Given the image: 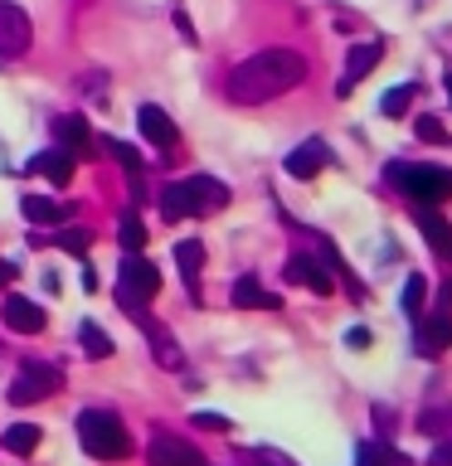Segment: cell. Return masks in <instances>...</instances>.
<instances>
[{
  "label": "cell",
  "mask_w": 452,
  "mask_h": 466,
  "mask_svg": "<svg viewBox=\"0 0 452 466\" xmlns=\"http://www.w3.org/2000/svg\"><path fill=\"white\" fill-rule=\"evenodd\" d=\"M306 78V58L292 49H262L253 58H243L239 68L229 73V102L239 107H258V102H272L292 93Z\"/></svg>",
  "instance_id": "cell-1"
},
{
  "label": "cell",
  "mask_w": 452,
  "mask_h": 466,
  "mask_svg": "<svg viewBox=\"0 0 452 466\" xmlns=\"http://www.w3.org/2000/svg\"><path fill=\"white\" fill-rule=\"evenodd\" d=\"M78 442H83L87 457H98V461H122L131 451V437L122 428V418L108 413V408H83L78 413Z\"/></svg>",
  "instance_id": "cell-2"
},
{
  "label": "cell",
  "mask_w": 452,
  "mask_h": 466,
  "mask_svg": "<svg viewBox=\"0 0 452 466\" xmlns=\"http://www.w3.org/2000/svg\"><path fill=\"white\" fill-rule=\"evenodd\" d=\"M389 180L404 199H414V209H437L452 199V170L443 166H389Z\"/></svg>",
  "instance_id": "cell-3"
},
{
  "label": "cell",
  "mask_w": 452,
  "mask_h": 466,
  "mask_svg": "<svg viewBox=\"0 0 452 466\" xmlns=\"http://www.w3.org/2000/svg\"><path fill=\"white\" fill-rule=\"evenodd\" d=\"M156 291H160V272H156V262H146L141 253H127V258H122V268H117V301H122L127 311L141 320L146 301H151Z\"/></svg>",
  "instance_id": "cell-4"
},
{
  "label": "cell",
  "mask_w": 452,
  "mask_h": 466,
  "mask_svg": "<svg viewBox=\"0 0 452 466\" xmlns=\"http://www.w3.org/2000/svg\"><path fill=\"white\" fill-rule=\"evenodd\" d=\"M175 189H180L185 218H190V214H195V218L219 214V209L229 204V185H224V180H214V175H190V180H180Z\"/></svg>",
  "instance_id": "cell-5"
},
{
  "label": "cell",
  "mask_w": 452,
  "mask_h": 466,
  "mask_svg": "<svg viewBox=\"0 0 452 466\" xmlns=\"http://www.w3.org/2000/svg\"><path fill=\"white\" fill-rule=\"evenodd\" d=\"M385 58V44L379 39H360V44H350V54H345V78L335 83V97H350L355 87L375 73V64Z\"/></svg>",
  "instance_id": "cell-6"
},
{
  "label": "cell",
  "mask_w": 452,
  "mask_h": 466,
  "mask_svg": "<svg viewBox=\"0 0 452 466\" xmlns=\"http://www.w3.org/2000/svg\"><path fill=\"white\" fill-rule=\"evenodd\" d=\"M29 39H35L29 15L20 5H10V0H0V58H20L29 49Z\"/></svg>",
  "instance_id": "cell-7"
},
{
  "label": "cell",
  "mask_w": 452,
  "mask_h": 466,
  "mask_svg": "<svg viewBox=\"0 0 452 466\" xmlns=\"http://www.w3.org/2000/svg\"><path fill=\"white\" fill-rule=\"evenodd\" d=\"M137 127H141V137L160 151V160H170V151L180 146V131H175V122L166 112L156 107V102H141V112H137Z\"/></svg>",
  "instance_id": "cell-8"
},
{
  "label": "cell",
  "mask_w": 452,
  "mask_h": 466,
  "mask_svg": "<svg viewBox=\"0 0 452 466\" xmlns=\"http://www.w3.org/2000/svg\"><path fill=\"white\" fill-rule=\"evenodd\" d=\"M282 166H287L292 180H316V175L331 166V146H326V141H302L297 151L282 160Z\"/></svg>",
  "instance_id": "cell-9"
},
{
  "label": "cell",
  "mask_w": 452,
  "mask_h": 466,
  "mask_svg": "<svg viewBox=\"0 0 452 466\" xmlns=\"http://www.w3.org/2000/svg\"><path fill=\"white\" fill-rule=\"evenodd\" d=\"M151 466H210V461L195 451V442L160 432V437H151Z\"/></svg>",
  "instance_id": "cell-10"
},
{
  "label": "cell",
  "mask_w": 452,
  "mask_h": 466,
  "mask_svg": "<svg viewBox=\"0 0 452 466\" xmlns=\"http://www.w3.org/2000/svg\"><path fill=\"white\" fill-rule=\"evenodd\" d=\"M0 320L15 330V335H39L44 330V311L29 297H5V306H0Z\"/></svg>",
  "instance_id": "cell-11"
},
{
  "label": "cell",
  "mask_w": 452,
  "mask_h": 466,
  "mask_svg": "<svg viewBox=\"0 0 452 466\" xmlns=\"http://www.w3.org/2000/svg\"><path fill=\"white\" fill-rule=\"evenodd\" d=\"M414 224H418V233H423V243L433 248L437 258H447L452 262V224L437 209H414Z\"/></svg>",
  "instance_id": "cell-12"
},
{
  "label": "cell",
  "mask_w": 452,
  "mask_h": 466,
  "mask_svg": "<svg viewBox=\"0 0 452 466\" xmlns=\"http://www.w3.org/2000/svg\"><path fill=\"white\" fill-rule=\"evenodd\" d=\"M229 297H233V306H243V311H282V297H277V291H262L253 272H243Z\"/></svg>",
  "instance_id": "cell-13"
},
{
  "label": "cell",
  "mask_w": 452,
  "mask_h": 466,
  "mask_svg": "<svg viewBox=\"0 0 452 466\" xmlns=\"http://www.w3.org/2000/svg\"><path fill=\"white\" fill-rule=\"evenodd\" d=\"M452 350V316L433 311L428 320H418V355H443Z\"/></svg>",
  "instance_id": "cell-14"
},
{
  "label": "cell",
  "mask_w": 452,
  "mask_h": 466,
  "mask_svg": "<svg viewBox=\"0 0 452 466\" xmlns=\"http://www.w3.org/2000/svg\"><path fill=\"white\" fill-rule=\"evenodd\" d=\"M73 166H78V160H73V156L64 151V146H49V151H39L35 160H29V170H39L44 180L58 185V189H64V185L73 180Z\"/></svg>",
  "instance_id": "cell-15"
},
{
  "label": "cell",
  "mask_w": 452,
  "mask_h": 466,
  "mask_svg": "<svg viewBox=\"0 0 452 466\" xmlns=\"http://www.w3.org/2000/svg\"><path fill=\"white\" fill-rule=\"evenodd\" d=\"M54 137H58V146H64L73 160H83L87 151H93V131H87L83 116H58V122H54Z\"/></svg>",
  "instance_id": "cell-16"
},
{
  "label": "cell",
  "mask_w": 452,
  "mask_h": 466,
  "mask_svg": "<svg viewBox=\"0 0 452 466\" xmlns=\"http://www.w3.org/2000/svg\"><path fill=\"white\" fill-rule=\"evenodd\" d=\"M287 277H292V282H302V287H312L316 297H331V287H335L331 277H326V268H321L316 258H306V253H297V258L287 262Z\"/></svg>",
  "instance_id": "cell-17"
},
{
  "label": "cell",
  "mask_w": 452,
  "mask_h": 466,
  "mask_svg": "<svg viewBox=\"0 0 452 466\" xmlns=\"http://www.w3.org/2000/svg\"><path fill=\"white\" fill-rule=\"evenodd\" d=\"M175 262H180V272H185V291L200 301V268H204V243H200V238H180V243H175Z\"/></svg>",
  "instance_id": "cell-18"
},
{
  "label": "cell",
  "mask_w": 452,
  "mask_h": 466,
  "mask_svg": "<svg viewBox=\"0 0 452 466\" xmlns=\"http://www.w3.org/2000/svg\"><path fill=\"white\" fill-rule=\"evenodd\" d=\"M20 209H25L29 224H64V218H68V204H54V199H44V195H25Z\"/></svg>",
  "instance_id": "cell-19"
},
{
  "label": "cell",
  "mask_w": 452,
  "mask_h": 466,
  "mask_svg": "<svg viewBox=\"0 0 452 466\" xmlns=\"http://www.w3.org/2000/svg\"><path fill=\"white\" fill-rule=\"evenodd\" d=\"M20 379H29V384H35V393H39V399H49V393H58V389H64V374H58L54 364H39V360H29L25 370H20Z\"/></svg>",
  "instance_id": "cell-20"
},
{
  "label": "cell",
  "mask_w": 452,
  "mask_h": 466,
  "mask_svg": "<svg viewBox=\"0 0 452 466\" xmlns=\"http://www.w3.org/2000/svg\"><path fill=\"white\" fill-rule=\"evenodd\" d=\"M0 447L15 451V457H29V451L39 447V428H35V422H15V428L0 432Z\"/></svg>",
  "instance_id": "cell-21"
},
{
  "label": "cell",
  "mask_w": 452,
  "mask_h": 466,
  "mask_svg": "<svg viewBox=\"0 0 452 466\" xmlns=\"http://www.w3.org/2000/svg\"><path fill=\"white\" fill-rule=\"evenodd\" d=\"M78 340L87 350V360H108L112 355V340H108V330H102L98 320H78Z\"/></svg>",
  "instance_id": "cell-22"
},
{
  "label": "cell",
  "mask_w": 452,
  "mask_h": 466,
  "mask_svg": "<svg viewBox=\"0 0 452 466\" xmlns=\"http://www.w3.org/2000/svg\"><path fill=\"white\" fill-rule=\"evenodd\" d=\"M414 97H418V83H399V87H389V93L379 97V112H385V116H404L408 107H414Z\"/></svg>",
  "instance_id": "cell-23"
},
{
  "label": "cell",
  "mask_w": 452,
  "mask_h": 466,
  "mask_svg": "<svg viewBox=\"0 0 452 466\" xmlns=\"http://www.w3.org/2000/svg\"><path fill=\"white\" fill-rule=\"evenodd\" d=\"M360 466H408V457L389 442H360Z\"/></svg>",
  "instance_id": "cell-24"
},
{
  "label": "cell",
  "mask_w": 452,
  "mask_h": 466,
  "mask_svg": "<svg viewBox=\"0 0 452 466\" xmlns=\"http://www.w3.org/2000/svg\"><path fill=\"white\" fill-rule=\"evenodd\" d=\"M418 432L423 437H447L452 432V403L447 408H423V413H418Z\"/></svg>",
  "instance_id": "cell-25"
},
{
  "label": "cell",
  "mask_w": 452,
  "mask_h": 466,
  "mask_svg": "<svg viewBox=\"0 0 452 466\" xmlns=\"http://www.w3.org/2000/svg\"><path fill=\"white\" fill-rule=\"evenodd\" d=\"M108 151L117 156V166H122L131 180H141V156H137V146H127V141H117V137H108Z\"/></svg>",
  "instance_id": "cell-26"
},
{
  "label": "cell",
  "mask_w": 452,
  "mask_h": 466,
  "mask_svg": "<svg viewBox=\"0 0 452 466\" xmlns=\"http://www.w3.org/2000/svg\"><path fill=\"white\" fill-rule=\"evenodd\" d=\"M141 243H146V224L137 218V209H127L122 214V248L127 253H141Z\"/></svg>",
  "instance_id": "cell-27"
},
{
  "label": "cell",
  "mask_w": 452,
  "mask_h": 466,
  "mask_svg": "<svg viewBox=\"0 0 452 466\" xmlns=\"http://www.w3.org/2000/svg\"><path fill=\"white\" fill-rule=\"evenodd\" d=\"M151 345H156L151 355H156L160 364H166V370H180V364H185V360H180V350H175V340H170L166 330H151Z\"/></svg>",
  "instance_id": "cell-28"
},
{
  "label": "cell",
  "mask_w": 452,
  "mask_h": 466,
  "mask_svg": "<svg viewBox=\"0 0 452 466\" xmlns=\"http://www.w3.org/2000/svg\"><path fill=\"white\" fill-rule=\"evenodd\" d=\"M423 291H428V282H423V277L414 272V277L404 282V311L414 316V320H423Z\"/></svg>",
  "instance_id": "cell-29"
},
{
  "label": "cell",
  "mask_w": 452,
  "mask_h": 466,
  "mask_svg": "<svg viewBox=\"0 0 452 466\" xmlns=\"http://www.w3.org/2000/svg\"><path fill=\"white\" fill-rule=\"evenodd\" d=\"M54 243L64 248V253H73V258H78V253H87V243H93V233H87V228H64Z\"/></svg>",
  "instance_id": "cell-30"
},
{
  "label": "cell",
  "mask_w": 452,
  "mask_h": 466,
  "mask_svg": "<svg viewBox=\"0 0 452 466\" xmlns=\"http://www.w3.org/2000/svg\"><path fill=\"white\" fill-rule=\"evenodd\" d=\"M414 131H418L423 141H447V127L437 122V116H418V122H414Z\"/></svg>",
  "instance_id": "cell-31"
},
{
  "label": "cell",
  "mask_w": 452,
  "mask_h": 466,
  "mask_svg": "<svg viewBox=\"0 0 452 466\" xmlns=\"http://www.w3.org/2000/svg\"><path fill=\"white\" fill-rule=\"evenodd\" d=\"M190 428H204V432H229V418H219V413H195V418H190Z\"/></svg>",
  "instance_id": "cell-32"
},
{
  "label": "cell",
  "mask_w": 452,
  "mask_h": 466,
  "mask_svg": "<svg viewBox=\"0 0 452 466\" xmlns=\"http://www.w3.org/2000/svg\"><path fill=\"white\" fill-rule=\"evenodd\" d=\"M428 466H452V437H443V442L428 451Z\"/></svg>",
  "instance_id": "cell-33"
},
{
  "label": "cell",
  "mask_w": 452,
  "mask_h": 466,
  "mask_svg": "<svg viewBox=\"0 0 452 466\" xmlns=\"http://www.w3.org/2000/svg\"><path fill=\"white\" fill-rule=\"evenodd\" d=\"M345 345H355V350H365V345H370V330H365V326H355V330H345Z\"/></svg>",
  "instance_id": "cell-34"
},
{
  "label": "cell",
  "mask_w": 452,
  "mask_h": 466,
  "mask_svg": "<svg viewBox=\"0 0 452 466\" xmlns=\"http://www.w3.org/2000/svg\"><path fill=\"white\" fill-rule=\"evenodd\" d=\"M175 29H180V35L195 44V25H190V15H185V10H175Z\"/></svg>",
  "instance_id": "cell-35"
},
{
  "label": "cell",
  "mask_w": 452,
  "mask_h": 466,
  "mask_svg": "<svg viewBox=\"0 0 452 466\" xmlns=\"http://www.w3.org/2000/svg\"><path fill=\"white\" fill-rule=\"evenodd\" d=\"M258 461H262V466H292L287 457H277V451H258Z\"/></svg>",
  "instance_id": "cell-36"
},
{
  "label": "cell",
  "mask_w": 452,
  "mask_h": 466,
  "mask_svg": "<svg viewBox=\"0 0 452 466\" xmlns=\"http://www.w3.org/2000/svg\"><path fill=\"white\" fill-rule=\"evenodd\" d=\"M10 282H15V262L0 258V287H10Z\"/></svg>",
  "instance_id": "cell-37"
},
{
  "label": "cell",
  "mask_w": 452,
  "mask_h": 466,
  "mask_svg": "<svg viewBox=\"0 0 452 466\" xmlns=\"http://www.w3.org/2000/svg\"><path fill=\"white\" fill-rule=\"evenodd\" d=\"M443 311H452V282L443 287Z\"/></svg>",
  "instance_id": "cell-38"
},
{
  "label": "cell",
  "mask_w": 452,
  "mask_h": 466,
  "mask_svg": "<svg viewBox=\"0 0 452 466\" xmlns=\"http://www.w3.org/2000/svg\"><path fill=\"white\" fill-rule=\"evenodd\" d=\"M447 102H452V73H447Z\"/></svg>",
  "instance_id": "cell-39"
}]
</instances>
